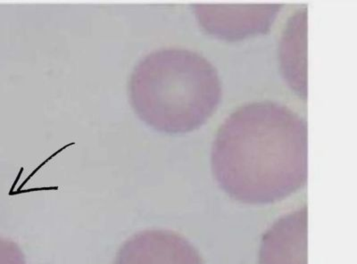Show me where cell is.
I'll use <instances>...</instances> for the list:
<instances>
[{
	"label": "cell",
	"instance_id": "3",
	"mask_svg": "<svg viewBox=\"0 0 357 264\" xmlns=\"http://www.w3.org/2000/svg\"><path fill=\"white\" fill-rule=\"evenodd\" d=\"M204 31L215 39L240 41L269 33L282 4H193Z\"/></svg>",
	"mask_w": 357,
	"mask_h": 264
},
{
	"label": "cell",
	"instance_id": "1",
	"mask_svg": "<svg viewBox=\"0 0 357 264\" xmlns=\"http://www.w3.org/2000/svg\"><path fill=\"white\" fill-rule=\"evenodd\" d=\"M211 169L218 186L236 201H282L307 181V120L276 101L242 104L220 124Z\"/></svg>",
	"mask_w": 357,
	"mask_h": 264
},
{
	"label": "cell",
	"instance_id": "6",
	"mask_svg": "<svg viewBox=\"0 0 357 264\" xmlns=\"http://www.w3.org/2000/svg\"><path fill=\"white\" fill-rule=\"evenodd\" d=\"M307 8H299L287 22L279 44L280 72L303 100L307 97Z\"/></svg>",
	"mask_w": 357,
	"mask_h": 264
},
{
	"label": "cell",
	"instance_id": "5",
	"mask_svg": "<svg viewBox=\"0 0 357 264\" xmlns=\"http://www.w3.org/2000/svg\"><path fill=\"white\" fill-rule=\"evenodd\" d=\"M307 206L277 219L261 242L259 264H307Z\"/></svg>",
	"mask_w": 357,
	"mask_h": 264
},
{
	"label": "cell",
	"instance_id": "7",
	"mask_svg": "<svg viewBox=\"0 0 357 264\" xmlns=\"http://www.w3.org/2000/svg\"><path fill=\"white\" fill-rule=\"evenodd\" d=\"M0 264H27L24 252L15 241L0 237Z\"/></svg>",
	"mask_w": 357,
	"mask_h": 264
},
{
	"label": "cell",
	"instance_id": "4",
	"mask_svg": "<svg viewBox=\"0 0 357 264\" xmlns=\"http://www.w3.org/2000/svg\"><path fill=\"white\" fill-rule=\"evenodd\" d=\"M114 264H204L187 238L167 230L138 232L124 242Z\"/></svg>",
	"mask_w": 357,
	"mask_h": 264
},
{
	"label": "cell",
	"instance_id": "2",
	"mask_svg": "<svg viewBox=\"0 0 357 264\" xmlns=\"http://www.w3.org/2000/svg\"><path fill=\"white\" fill-rule=\"evenodd\" d=\"M218 70L206 56L184 47H162L143 56L129 81L130 104L139 118L167 134L203 126L221 102Z\"/></svg>",
	"mask_w": 357,
	"mask_h": 264
}]
</instances>
